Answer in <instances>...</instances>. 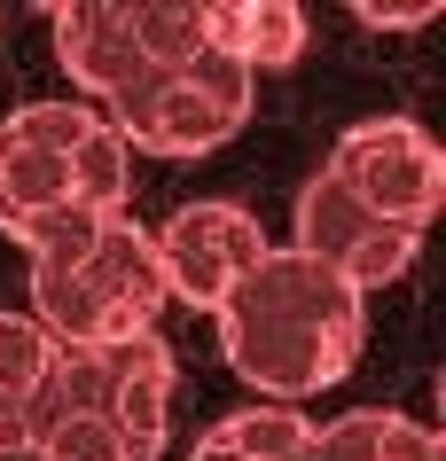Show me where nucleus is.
I'll use <instances>...</instances> for the list:
<instances>
[{"label":"nucleus","instance_id":"1","mask_svg":"<svg viewBox=\"0 0 446 461\" xmlns=\"http://www.w3.org/2000/svg\"><path fill=\"white\" fill-rule=\"evenodd\" d=\"M220 352L267 407H297L322 399L329 384H345L369 337V297H352L345 282L297 250H267L259 267L220 297Z\"/></svg>","mask_w":446,"mask_h":461},{"label":"nucleus","instance_id":"2","mask_svg":"<svg viewBox=\"0 0 446 461\" xmlns=\"http://www.w3.org/2000/svg\"><path fill=\"white\" fill-rule=\"evenodd\" d=\"M32 258V321L55 344H110L141 337L165 313V282H157V250L133 212H86V203H55L8 227Z\"/></svg>","mask_w":446,"mask_h":461},{"label":"nucleus","instance_id":"3","mask_svg":"<svg viewBox=\"0 0 446 461\" xmlns=\"http://www.w3.org/2000/svg\"><path fill=\"white\" fill-rule=\"evenodd\" d=\"M259 78L227 55H188L180 71H141L125 95L102 102V118L118 125L125 149H157V157H212L243 133Z\"/></svg>","mask_w":446,"mask_h":461},{"label":"nucleus","instance_id":"4","mask_svg":"<svg viewBox=\"0 0 446 461\" xmlns=\"http://www.w3.org/2000/svg\"><path fill=\"white\" fill-rule=\"evenodd\" d=\"M322 172L360 212H376L384 227H407V235H423L431 212L446 203V157L415 118H360L345 141L329 149Z\"/></svg>","mask_w":446,"mask_h":461},{"label":"nucleus","instance_id":"5","mask_svg":"<svg viewBox=\"0 0 446 461\" xmlns=\"http://www.w3.org/2000/svg\"><path fill=\"white\" fill-rule=\"evenodd\" d=\"M297 258H314V267H329L337 282H345L352 297L369 290H392L399 274L415 267L423 235H407V227H384L376 212H360L329 172H314L305 188H297V212H290V243Z\"/></svg>","mask_w":446,"mask_h":461},{"label":"nucleus","instance_id":"6","mask_svg":"<svg viewBox=\"0 0 446 461\" xmlns=\"http://www.w3.org/2000/svg\"><path fill=\"white\" fill-rule=\"evenodd\" d=\"M149 250H157L165 305L220 313V297L235 290L274 243L259 235V219H250L243 203H180L165 227H149Z\"/></svg>","mask_w":446,"mask_h":461},{"label":"nucleus","instance_id":"7","mask_svg":"<svg viewBox=\"0 0 446 461\" xmlns=\"http://www.w3.org/2000/svg\"><path fill=\"white\" fill-rule=\"evenodd\" d=\"M95 102H16L0 118V227L71 203V149L86 141Z\"/></svg>","mask_w":446,"mask_h":461},{"label":"nucleus","instance_id":"8","mask_svg":"<svg viewBox=\"0 0 446 461\" xmlns=\"http://www.w3.org/2000/svg\"><path fill=\"white\" fill-rule=\"evenodd\" d=\"M48 24H55V55H63L71 86H86L95 102L125 95L149 71L133 32H125V0H63V8H48Z\"/></svg>","mask_w":446,"mask_h":461},{"label":"nucleus","instance_id":"9","mask_svg":"<svg viewBox=\"0 0 446 461\" xmlns=\"http://www.w3.org/2000/svg\"><path fill=\"white\" fill-rule=\"evenodd\" d=\"M204 48L259 71H290L305 55V8L290 0H204Z\"/></svg>","mask_w":446,"mask_h":461},{"label":"nucleus","instance_id":"10","mask_svg":"<svg viewBox=\"0 0 446 461\" xmlns=\"http://www.w3.org/2000/svg\"><path fill=\"white\" fill-rule=\"evenodd\" d=\"M305 461H446V446H439L431 422H415V414L352 407V414H337V422H314Z\"/></svg>","mask_w":446,"mask_h":461},{"label":"nucleus","instance_id":"11","mask_svg":"<svg viewBox=\"0 0 446 461\" xmlns=\"http://www.w3.org/2000/svg\"><path fill=\"white\" fill-rule=\"evenodd\" d=\"M212 446L235 461H305V446H314V422H305V407H235L227 422H212Z\"/></svg>","mask_w":446,"mask_h":461},{"label":"nucleus","instance_id":"12","mask_svg":"<svg viewBox=\"0 0 446 461\" xmlns=\"http://www.w3.org/2000/svg\"><path fill=\"white\" fill-rule=\"evenodd\" d=\"M125 32L149 71H180L204 55V0H125Z\"/></svg>","mask_w":446,"mask_h":461},{"label":"nucleus","instance_id":"13","mask_svg":"<svg viewBox=\"0 0 446 461\" xmlns=\"http://www.w3.org/2000/svg\"><path fill=\"white\" fill-rule=\"evenodd\" d=\"M125 188H133V149L118 141L110 118H95L86 141L71 149V203H86V212H125Z\"/></svg>","mask_w":446,"mask_h":461},{"label":"nucleus","instance_id":"14","mask_svg":"<svg viewBox=\"0 0 446 461\" xmlns=\"http://www.w3.org/2000/svg\"><path fill=\"white\" fill-rule=\"evenodd\" d=\"M24 454H32V461H133L110 414H55V422L32 430Z\"/></svg>","mask_w":446,"mask_h":461},{"label":"nucleus","instance_id":"15","mask_svg":"<svg viewBox=\"0 0 446 461\" xmlns=\"http://www.w3.org/2000/svg\"><path fill=\"white\" fill-rule=\"evenodd\" d=\"M48 360H55V337L40 329V321H32V313H0V399L32 407V391H40Z\"/></svg>","mask_w":446,"mask_h":461},{"label":"nucleus","instance_id":"16","mask_svg":"<svg viewBox=\"0 0 446 461\" xmlns=\"http://www.w3.org/2000/svg\"><path fill=\"white\" fill-rule=\"evenodd\" d=\"M352 16H360V24H376V32H415V24H431L439 8H431V0H392V8H384V0H360Z\"/></svg>","mask_w":446,"mask_h":461},{"label":"nucleus","instance_id":"17","mask_svg":"<svg viewBox=\"0 0 446 461\" xmlns=\"http://www.w3.org/2000/svg\"><path fill=\"white\" fill-rule=\"evenodd\" d=\"M188 461H235V454H220L212 438H196V454H188Z\"/></svg>","mask_w":446,"mask_h":461}]
</instances>
